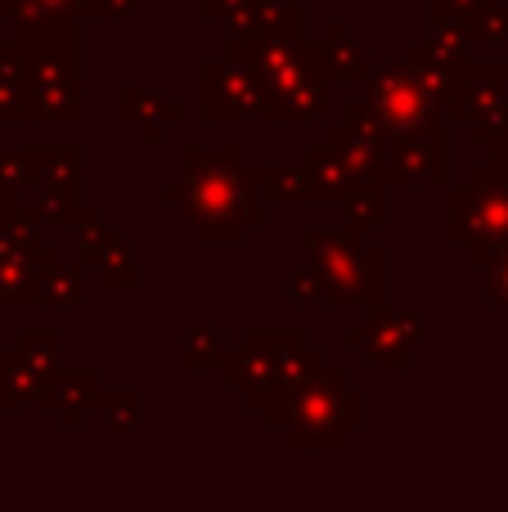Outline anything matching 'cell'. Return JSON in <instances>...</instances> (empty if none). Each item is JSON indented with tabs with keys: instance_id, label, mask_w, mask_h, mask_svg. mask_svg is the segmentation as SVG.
<instances>
[{
	"instance_id": "6da1fadb",
	"label": "cell",
	"mask_w": 508,
	"mask_h": 512,
	"mask_svg": "<svg viewBox=\"0 0 508 512\" xmlns=\"http://www.w3.org/2000/svg\"><path fill=\"white\" fill-rule=\"evenodd\" d=\"M162 203L180 207L207 243H243L266 216L257 167L243 162V149H185V180L162 189Z\"/></svg>"
},
{
	"instance_id": "7a4b0ae2",
	"label": "cell",
	"mask_w": 508,
	"mask_h": 512,
	"mask_svg": "<svg viewBox=\"0 0 508 512\" xmlns=\"http://www.w3.org/2000/svg\"><path fill=\"white\" fill-rule=\"evenodd\" d=\"M261 418L266 427L284 432L293 450H324V445L342 450L351 427H365V391L347 387L342 373L320 364L302 382H293Z\"/></svg>"
},
{
	"instance_id": "3957f363",
	"label": "cell",
	"mask_w": 508,
	"mask_h": 512,
	"mask_svg": "<svg viewBox=\"0 0 508 512\" xmlns=\"http://www.w3.org/2000/svg\"><path fill=\"white\" fill-rule=\"evenodd\" d=\"M320 364L324 355L311 351L297 328H288V333L284 328H266V333H252L243 342V351H225L221 369H225V387L243 391L248 409L266 414L293 382H302Z\"/></svg>"
},
{
	"instance_id": "277c9868",
	"label": "cell",
	"mask_w": 508,
	"mask_h": 512,
	"mask_svg": "<svg viewBox=\"0 0 508 512\" xmlns=\"http://www.w3.org/2000/svg\"><path fill=\"white\" fill-rule=\"evenodd\" d=\"M306 256L311 270L324 279L329 306H383V248L365 243V230H306Z\"/></svg>"
},
{
	"instance_id": "5b68a950",
	"label": "cell",
	"mask_w": 508,
	"mask_h": 512,
	"mask_svg": "<svg viewBox=\"0 0 508 512\" xmlns=\"http://www.w3.org/2000/svg\"><path fill=\"white\" fill-rule=\"evenodd\" d=\"M23 72L27 122H77V23L36 27V45L23 41Z\"/></svg>"
},
{
	"instance_id": "8992f818",
	"label": "cell",
	"mask_w": 508,
	"mask_h": 512,
	"mask_svg": "<svg viewBox=\"0 0 508 512\" xmlns=\"http://www.w3.org/2000/svg\"><path fill=\"white\" fill-rule=\"evenodd\" d=\"M450 243L491 265L508 248V171L495 162L468 171V185L450 194Z\"/></svg>"
},
{
	"instance_id": "52a82bcc",
	"label": "cell",
	"mask_w": 508,
	"mask_h": 512,
	"mask_svg": "<svg viewBox=\"0 0 508 512\" xmlns=\"http://www.w3.org/2000/svg\"><path fill=\"white\" fill-rule=\"evenodd\" d=\"M446 113L450 122H464L468 131L508 122V63H455Z\"/></svg>"
},
{
	"instance_id": "ba28073f",
	"label": "cell",
	"mask_w": 508,
	"mask_h": 512,
	"mask_svg": "<svg viewBox=\"0 0 508 512\" xmlns=\"http://www.w3.org/2000/svg\"><path fill=\"white\" fill-rule=\"evenodd\" d=\"M243 117H266L261 72L234 54H221V63H203V122L230 126Z\"/></svg>"
},
{
	"instance_id": "9c48e42d",
	"label": "cell",
	"mask_w": 508,
	"mask_h": 512,
	"mask_svg": "<svg viewBox=\"0 0 508 512\" xmlns=\"http://www.w3.org/2000/svg\"><path fill=\"white\" fill-rule=\"evenodd\" d=\"M261 81H266V122H311L324 113V68L311 45Z\"/></svg>"
},
{
	"instance_id": "30bf717a",
	"label": "cell",
	"mask_w": 508,
	"mask_h": 512,
	"mask_svg": "<svg viewBox=\"0 0 508 512\" xmlns=\"http://www.w3.org/2000/svg\"><path fill=\"white\" fill-rule=\"evenodd\" d=\"M423 342V315L419 310H401V306H374L365 319V328L347 333L351 351H365L374 364L383 369H405L414 355V346Z\"/></svg>"
},
{
	"instance_id": "8fae6325",
	"label": "cell",
	"mask_w": 508,
	"mask_h": 512,
	"mask_svg": "<svg viewBox=\"0 0 508 512\" xmlns=\"http://www.w3.org/2000/svg\"><path fill=\"white\" fill-rule=\"evenodd\" d=\"M383 180L387 185H446V126L387 135Z\"/></svg>"
},
{
	"instance_id": "7c38bea8",
	"label": "cell",
	"mask_w": 508,
	"mask_h": 512,
	"mask_svg": "<svg viewBox=\"0 0 508 512\" xmlns=\"http://www.w3.org/2000/svg\"><path fill=\"white\" fill-rule=\"evenodd\" d=\"M122 117L131 126H140V135L149 144H158L167 126L185 122V113H180L176 104H167L158 90H140V86H122Z\"/></svg>"
},
{
	"instance_id": "4fadbf2b",
	"label": "cell",
	"mask_w": 508,
	"mask_h": 512,
	"mask_svg": "<svg viewBox=\"0 0 508 512\" xmlns=\"http://www.w3.org/2000/svg\"><path fill=\"white\" fill-rule=\"evenodd\" d=\"M86 405H104V387H99L95 373H54L50 387H45V409L63 418V427H77L81 409Z\"/></svg>"
},
{
	"instance_id": "5bb4252c",
	"label": "cell",
	"mask_w": 508,
	"mask_h": 512,
	"mask_svg": "<svg viewBox=\"0 0 508 512\" xmlns=\"http://www.w3.org/2000/svg\"><path fill=\"white\" fill-rule=\"evenodd\" d=\"M315 59H320V68H324V77H329V81H365L369 77L365 45L347 41V27H342V23L329 27V45H320V50H315Z\"/></svg>"
},
{
	"instance_id": "9a60e30c",
	"label": "cell",
	"mask_w": 508,
	"mask_h": 512,
	"mask_svg": "<svg viewBox=\"0 0 508 512\" xmlns=\"http://www.w3.org/2000/svg\"><path fill=\"white\" fill-rule=\"evenodd\" d=\"M257 180L266 203H320L306 167H257Z\"/></svg>"
},
{
	"instance_id": "2e32d148",
	"label": "cell",
	"mask_w": 508,
	"mask_h": 512,
	"mask_svg": "<svg viewBox=\"0 0 508 512\" xmlns=\"http://www.w3.org/2000/svg\"><path fill=\"white\" fill-rule=\"evenodd\" d=\"M306 171H311V180H315L320 203H342V198H347L351 171L329 144H311V149H306Z\"/></svg>"
},
{
	"instance_id": "e0dca14e",
	"label": "cell",
	"mask_w": 508,
	"mask_h": 512,
	"mask_svg": "<svg viewBox=\"0 0 508 512\" xmlns=\"http://www.w3.org/2000/svg\"><path fill=\"white\" fill-rule=\"evenodd\" d=\"M0 122H27L23 50H5V54H0Z\"/></svg>"
},
{
	"instance_id": "ac0fdd59",
	"label": "cell",
	"mask_w": 508,
	"mask_h": 512,
	"mask_svg": "<svg viewBox=\"0 0 508 512\" xmlns=\"http://www.w3.org/2000/svg\"><path fill=\"white\" fill-rule=\"evenodd\" d=\"M81 234H77V248H81V261L86 265H104L108 256H113L117 248H122V239H117L113 225H104V216L95 212V207H86L81 212Z\"/></svg>"
},
{
	"instance_id": "d6986e66",
	"label": "cell",
	"mask_w": 508,
	"mask_h": 512,
	"mask_svg": "<svg viewBox=\"0 0 508 512\" xmlns=\"http://www.w3.org/2000/svg\"><path fill=\"white\" fill-rule=\"evenodd\" d=\"M383 185H387V180H351L347 198H342V203H347L351 225H360V230H369V225H383V216H387Z\"/></svg>"
},
{
	"instance_id": "ffe728a7",
	"label": "cell",
	"mask_w": 508,
	"mask_h": 512,
	"mask_svg": "<svg viewBox=\"0 0 508 512\" xmlns=\"http://www.w3.org/2000/svg\"><path fill=\"white\" fill-rule=\"evenodd\" d=\"M41 301L45 306H59V310H72L81 301V279L77 270H68V265L59 261V252L45 261L41 270Z\"/></svg>"
},
{
	"instance_id": "44dd1931",
	"label": "cell",
	"mask_w": 508,
	"mask_h": 512,
	"mask_svg": "<svg viewBox=\"0 0 508 512\" xmlns=\"http://www.w3.org/2000/svg\"><path fill=\"white\" fill-rule=\"evenodd\" d=\"M90 5L95 0H18V9L27 18V32H36L45 23H72L77 14H90Z\"/></svg>"
},
{
	"instance_id": "7402d4cb",
	"label": "cell",
	"mask_w": 508,
	"mask_h": 512,
	"mask_svg": "<svg viewBox=\"0 0 508 512\" xmlns=\"http://www.w3.org/2000/svg\"><path fill=\"white\" fill-rule=\"evenodd\" d=\"M180 355H185L189 369H221L225 360V342L212 328H194V333L180 337Z\"/></svg>"
},
{
	"instance_id": "603a6c76",
	"label": "cell",
	"mask_w": 508,
	"mask_h": 512,
	"mask_svg": "<svg viewBox=\"0 0 508 512\" xmlns=\"http://www.w3.org/2000/svg\"><path fill=\"white\" fill-rule=\"evenodd\" d=\"M99 409H104V423L113 427V432H131V427H140V418H144L135 391H108Z\"/></svg>"
},
{
	"instance_id": "cb8c5ba5",
	"label": "cell",
	"mask_w": 508,
	"mask_h": 512,
	"mask_svg": "<svg viewBox=\"0 0 508 512\" xmlns=\"http://www.w3.org/2000/svg\"><path fill=\"white\" fill-rule=\"evenodd\" d=\"M18 351H23V360L32 364V369H41L45 378H54V355H59V337H54V333H45V328H32V333H23Z\"/></svg>"
},
{
	"instance_id": "d4e9b609",
	"label": "cell",
	"mask_w": 508,
	"mask_h": 512,
	"mask_svg": "<svg viewBox=\"0 0 508 512\" xmlns=\"http://www.w3.org/2000/svg\"><path fill=\"white\" fill-rule=\"evenodd\" d=\"M473 36L477 41H508V9L500 0H482L473 14Z\"/></svg>"
},
{
	"instance_id": "484cf974",
	"label": "cell",
	"mask_w": 508,
	"mask_h": 512,
	"mask_svg": "<svg viewBox=\"0 0 508 512\" xmlns=\"http://www.w3.org/2000/svg\"><path fill=\"white\" fill-rule=\"evenodd\" d=\"M104 283H113V288H131V283H140V265H135V256L126 248H117L104 261Z\"/></svg>"
},
{
	"instance_id": "4316f807",
	"label": "cell",
	"mask_w": 508,
	"mask_h": 512,
	"mask_svg": "<svg viewBox=\"0 0 508 512\" xmlns=\"http://www.w3.org/2000/svg\"><path fill=\"white\" fill-rule=\"evenodd\" d=\"M473 140L482 144V149H491V162H495V167L508 171V122H500V126H477Z\"/></svg>"
},
{
	"instance_id": "83f0119b",
	"label": "cell",
	"mask_w": 508,
	"mask_h": 512,
	"mask_svg": "<svg viewBox=\"0 0 508 512\" xmlns=\"http://www.w3.org/2000/svg\"><path fill=\"white\" fill-rule=\"evenodd\" d=\"M288 297L293 301H324V279L306 265V270H297V274H288Z\"/></svg>"
},
{
	"instance_id": "f1b7e54d",
	"label": "cell",
	"mask_w": 508,
	"mask_h": 512,
	"mask_svg": "<svg viewBox=\"0 0 508 512\" xmlns=\"http://www.w3.org/2000/svg\"><path fill=\"white\" fill-rule=\"evenodd\" d=\"M491 297L508 315V248H500V256L491 261Z\"/></svg>"
},
{
	"instance_id": "f546056e",
	"label": "cell",
	"mask_w": 508,
	"mask_h": 512,
	"mask_svg": "<svg viewBox=\"0 0 508 512\" xmlns=\"http://www.w3.org/2000/svg\"><path fill=\"white\" fill-rule=\"evenodd\" d=\"M135 9H140V0H95L90 18H131Z\"/></svg>"
},
{
	"instance_id": "4dcf8cb0",
	"label": "cell",
	"mask_w": 508,
	"mask_h": 512,
	"mask_svg": "<svg viewBox=\"0 0 508 512\" xmlns=\"http://www.w3.org/2000/svg\"><path fill=\"white\" fill-rule=\"evenodd\" d=\"M239 5H243V0H203V14L207 18H230Z\"/></svg>"
}]
</instances>
